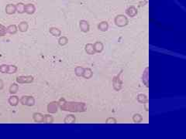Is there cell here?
Here are the masks:
<instances>
[{
	"label": "cell",
	"instance_id": "1",
	"mask_svg": "<svg viewBox=\"0 0 186 139\" xmlns=\"http://www.w3.org/2000/svg\"><path fill=\"white\" fill-rule=\"evenodd\" d=\"M58 104L63 111L72 112H84L86 111V104L85 103L68 102L64 100V98H61L59 100Z\"/></svg>",
	"mask_w": 186,
	"mask_h": 139
},
{
	"label": "cell",
	"instance_id": "2",
	"mask_svg": "<svg viewBox=\"0 0 186 139\" xmlns=\"http://www.w3.org/2000/svg\"><path fill=\"white\" fill-rule=\"evenodd\" d=\"M115 24L119 26V27H123L126 26L128 24V19L127 16H125L124 15H118L115 18Z\"/></svg>",
	"mask_w": 186,
	"mask_h": 139
},
{
	"label": "cell",
	"instance_id": "3",
	"mask_svg": "<svg viewBox=\"0 0 186 139\" xmlns=\"http://www.w3.org/2000/svg\"><path fill=\"white\" fill-rule=\"evenodd\" d=\"M123 70L119 73V74L117 76L114 77L113 78V88H114L115 90L116 91H119L121 90L122 88V84H123V81L120 79V76L123 73Z\"/></svg>",
	"mask_w": 186,
	"mask_h": 139
},
{
	"label": "cell",
	"instance_id": "4",
	"mask_svg": "<svg viewBox=\"0 0 186 139\" xmlns=\"http://www.w3.org/2000/svg\"><path fill=\"white\" fill-rule=\"evenodd\" d=\"M33 77L32 76H27V77L21 76V77H18L16 78V81L19 83H31V82H33Z\"/></svg>",
	"mask_w": 186,
	"mask_h": 139
},
{
	"label": "cell",
	"instance_id": "5",
	"mask_svg": "<svg viewBox=\"0 0 186 139\" xmlns=\"http://www.w3.org/2000/svg\"><path fill=\"white\" fill-rule=\"evenodd\" d=\"M58 107H59V104H58V102H51L48 104L47 106V111L49 113H51V114H54L57 111L58 109Z\"/></svg>",
	"mask_w": 186,
	"mask_h": 139
},
{
	"label": "cell",
	"instance_id": "6",
	"mask_svg": "<svg viewBox=\"0 0 186 139\" xmlns=\"http://www.w3.org/2000/svg\"><path fill=\"white\" fill-rule=\"evenodd\" d=\"M79 26L82 32L87 33L89 30V24L86 20H81L79 23Z\"/></svg>",
	"mask_w": 186,
	"mask_h": 139
},
{
	"label": "cell",
	"instance_id": "7",
	"mask_svg": "<svg viewBox=\"0 0 186 139\" xmlns=\"http://www.w3.org/2000/svg\"><path fill=\"white\" fill-rule=\"evenodd\" d=\"M126 13H127V14L129 15V17H134V16L137 15V9L136 7H134V6H130V7H129V8L127 9Z\"/></svg>",
	"mask_w": 186,
	"mask_h": 139
},
{
	"label": "cell",
	"instance_id": "8",
	"mask_svg": "<svg viewBox=\"0 0 186 139\" xmlns=\"http://www.w3.org/2000/svg\"><path fill=\"white\" fill-rule=\"evenodd\" d=\"M6 13L12 15L14 14L16 12V6H14L13 4H9L6 6Z\"/></svg>",
	"mask_w": 186,
	"mask_h": 139
},
{
	"label": "cell",
	"instance_id": "9",
	"mask_svg": "<svg viewBox=\"0 0 186 139\" xmlns=\"http://www.w3.org/2000/svg\"><path fill=\"white\" fill-rule=\"evenodd\" d=\"M35 6L33 4H27V5H25V13H27L29 15H31V14L34 13L35 12Z\"/></svg>",
	"mask_w": 186,
	"mask_h": 139
},
{
	"label": "cell",
	"instance_id": "10",
	"mask_svg": "<svg viewBox=\"0 0 186 139\" xmlns=\"http://www.w3.org/2000/svg\"><path fill=\"white\" fill-rule=\"evenodd\" d=\"M85 50H86V52L88 54H90V55H92V54H95V50H94V46H93V44L92 43H88L86 45V47H85Z\"/></svg>",
	"mask_w": 186,
	"mask_h": 139
},
{
	"label": "cell",
	"instance_id": "11",
	"mask_svg": "<svg viewBox=\"0 0 186 139\" xmlns=\"http://www.w3.org/2000/svg\"><path fill=\"white\" fill-rule=\"evenodd\" d=\"M93 46H94V50H95V53H101V52L103 50V48H104L103 44H102L101 42H95L94 45H93Z\"/></svg>",
	"mask_w": 186,
	"mask_h": 139
},
{
	"label": "cell",
	"instance_id": "12",
	"mask_svg": "<svg viewBox=\"0 0 186 139\" xmlns=\"http://www.w3.org/2000/svg\"><path fill=\"white\" fill-rule=\"evenodd\" d=\"M98 29L102 32H105L109 29V24L106 21H102L98 25Z\"/></svg>",
	"mask_w": 186,
	"mask_h": 139
},
{
	"label": "cell",
	"instance_id": "13",
	"mask_svg": "<svg viewBox=\"0 0 186 139\" xmlns=\"http://www.w3.org/2000/svg\"><path fill=\"white\" fill-rule=\"evenodd\" d=\"M93 75L92 70L90 68H84V72L82 74V77L86 79H90Z\"/></svg>",
	"mask_w": 186,
	"mask_h": 139
},
{
	"label": "cell",
	"instance_id": "14",
	"mask_svg": "<svg viewBox=\"0 0 186 139\" xmlns=\"http://www.w3.org/2000/svg\"><path fill=\"white\" fill-rule=\"evenodd\" d=\"M137 100L140 103H142V104H146V103L149 102L148 97H147L145 94H140L137 95Z\"/></svg>",
	"mask_w": 186,
	"mask_h": 139
},
{
	"label": "cell",
	"instance_id": "15",
	"mask_svg": "<svg viewBox=\"0 0 186 139\" xmlns=\"http://www.w3.org/2000/svg\"><path fill=\"white\" fill-rule=\"evenodd\" d=\"M16 9L19 13H23L25 12V5L22 2H19L16 6Z\"/></svg>",
	"mask_w": 186,
	"mask_h": 139
},
{
	"label": "cell",
	"instance_id": "16",
	"mask_svg": "<svg viewBox=\"0 0 186 139\" xmlns=\"http://www.w3.org/2000/svg\"><path fill=\"white\" fill-rule=\"evenodd\" d=\"M64 123L66 124H72V123H74L75 122V117L72 114H70V115H68L64 120Z\"/></svg>",
	"mask_w": 186,
	"mask_h": 139
},
{
	"label": "cell",
	"instance_id": "17",
	"mask_svg": "<svg viewBox=\"0 0 186 139\" xmlns=\"http://www.w3.org/2000/svg\"><path fill=\"white\" fill-rule=\"evenodd\" d=\"M33 120L36 122H43V116L40 113H35L33 114Z\"/></svg>",
	"mask_w": 186,
	"mask_h": 139
},
{
	"label": "cell",
	"instance_id": "18",
	"mask_svg": "<svg viewBox=\"0 0 186 139\" xmlns=\"http://www.w3.org/2000/svg\"><path fill=\"white\" fill-rule=\"evenodd\" d=\"M50 33L52 34L54 36H61V30L58 29L57 28L52 27L50 29Z\"/></svg>",
	"mask_w": 186,
	"mask_h": 139
},
{
	"label": "cell",
	"instance_id": "19",
	"mask_svg": "<svg viewBox=\"0 0 186 139\" xmlns=\"http://www.w3.org/2000/svg\"><path fill=\"white\" fill-rule=\"evenodd\" d=\"M9 102L12 106H16L19 103V98L16 96H12V97H9Z\"/></svg>",
	"mask_w": 186,
	"mask_h": 139
},
{
	"label": "cell",
	"instance_id": "20",
	"mask_svg": "<svg viewBox=\"0 0 186 139\" xmlns=\"http://www.w3.org/2000/svg\"><path fill=\"white\" fill-rule=\"evenodd\" d=\"M28 29V24L26 22H22L19 25V30L20 32H26Z\"/></svg>",
	"mask_w": 186,
	"mask_h": 139
},
{
	"label": "cell",
	"instance_id": "21",
	"mask_svg": "<svg viewBox=\"0 0 186 139\" xmlns=\"http://www.w3.org/2000/svg\"><path fill=\"white\" fill-rule=\"evenodd\" d=\"M6 32H8V33H10V34H15V33L17 32V27H16V25H11V26H9V27L7 28Z\"/></svg>",
	"mask_w": 186,
	"mask_h": 139
},
{
	"label": "cell",
	"instance_id": "22",
	"mask_svg": "<svg viewBox=\"0 0 186 139\" xmlns=\"http://www.w3.org/2000/svg\"><path fill=\"white\" fill-rule=\"evenodd\" d=\"M133 121L135 123H140L142 121V116L139 114H135L133 117Z\"/></svg>",
	"mask_w": 186,
	"mask_h": 139
},
{
	"label": "cell",
	"instance_id": "23",
	"mask_svg": "<svg viewBox=\"0 0 186 139\" xmlns=\"http://www.w3.org/2000/svg\"><path fill=\"white\" fill-rule=\"evenodd\" d=\"M74 72H75V74L78 77H82V74H83V72H84V68L82 67H77L74 70Z\"/></svg>",
	"mask_w": 186,
	"mask_h": 139
},
{
	"label": "cell",
	"instance_id": "24",
	"mask_svg": "<svg viewBox=\"0 0 186 139\" xmlns=\"http://www.w3.org/2000/svg\"><path fill=\"white\" fill-rule=\"evenodd\" d=\"M68 40L66 36H61V37H60V39L58 40V43H59V45L63 46H65L68 43Z\"/></svg>",
	"mask_w": 186,
	"mask_h": 139
},
{
	"label": "cell",
	"instance_id": "25",
	"mask_svg": "<svg viewBox=\"0 0 186 139\" xmlns=\"http://www.w3.org/2000/svg\"><path fill=\"white\" fill-rule=\"evenodd\" d=\"M18 90V85L16 83H13L9 88V92L11 94H16Z\"/></svg>",
	"mask_w": 186,
	"mask_h": 139
},
{
	"label": "cell",
	"instance_id": "26",
	"mask_svg": "<svg viewBox=\"0 0 186 139\" xmlns=\"http://www.w3.org/2000/svg\"><path fill=\"white\" fill-rule=\"evenodd\" d=\"M43 122H44V123H52L53 122V118L50 115H44Z\"/></svg>",
	"mask_w": 186,
	"mask_h": 139
},
{
	"label": "cell",
	"instance_id": "27",
	"mask_svg": "<svg viewBox=\"0 0 186 139\" xmlns=\"http://www.w3.org/2000/svg\"><path fill=\"white\" fill-rule=\"evenodd\" d=\"M35 103V100L33 97H27V105L28 106H33Z\"/></svg>",
	"mask_w": 186,
	"mask_h": 139
},
{
	"label": "cell",
	"instance_id": "28",
	"mask_svg": "<svg viewBox=\"0 0 186 139\" xmlns=\"http://www.w3.org/2000/svg\"><path fill=\"white\" fill-rule=\"evenodd\" d=\"M16 70H17V67L16 66H8V70H7L8 73H14Z\"/></svg>",
	"mask_w": 186,
	"mask_h": 139
},
{
	"label": "cell",
	"instance_id": "29",
	"mask_svg": "<svg viewBox=\"0 0 186 139\" xmlns=\"http://www.w3.org/2000/svg\"><path fill=\"white\" fill-rule=\"evenodd\" d=\"M6 33V28L3 26L2 25H0V36H5Z\"/></svg>",
	"mask_w": 186,
	"mask_h": 139
},
{
	"label": "cell",
	"instance_id": "30",
	"mask_svg": "<svg viewBox=\"0 0 186 139\" xmlns=\"http://www.w3.org/2000/svg\"><path fill=\"white\" fill-rule=\"evenodd\" d=\"M8 70V65H2L0 67V71L2 73H7Z\"/></svg>",
	"mask_w": 186,
	"mask_h": 139
},
{
	"label": "cell",
	"instance_id": "31",
	"mask_svg": "<svg viewBox=\"0 0 186 139\" xmlns=\"http://www.w3.org/2000/svg\"><path fill=\"white\" fill-rule=\"evenodd\" d=\"M107 124H109V123H113V124H115L117 121H116V120L115 119V118H113V117H109V118H107V120H106V121H105Z\"/></svg>",
	"mask_w": 186,
	"mask_h": 139
},
{
	"label": "cell",
	"instance_id": "32",
	"mask_svg": "<svg viewBox=\"0 0 186 139\" xmlns=\"http://www.w3.org/2000/svg\"><path fill=\"white\" fill-rule=\"evenodd\" d=\"M27 96H23V97H22V98H21V100H20V102H21V104H23V105H27Z\"/></svg>",
	"mask_w": 186,
	"mask_h": 139
},
{
	"label": "cell",
	"instance_id": "33",
	"mask_svg": "<svg viewBox=\"0 0 186 139\" xmlns=\"http://www.w3.org/2000/svg\"><path fill=\"white\" fill-rule=\"evenodd\" d=\"M3 87V83H2V81L0 80V89H2Z\"/></svg>",
	"mask_w": 186,
	"mask_h": 139
}]
</instances>
